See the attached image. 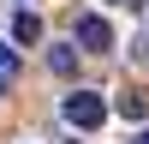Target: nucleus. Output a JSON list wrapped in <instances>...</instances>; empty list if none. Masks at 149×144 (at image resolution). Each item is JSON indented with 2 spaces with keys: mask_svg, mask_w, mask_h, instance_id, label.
Instances as JSON below:
<instances>
[{
  "mask_svg": "<svg viewBox=\"0 0 149 144\" xmlns=\"http://www.w3.org/2000/svg\"><path fill=\"white\" fill-rule=\"evenodd\" d=\"M119 114H125V120H143L149 102H143V96H125V102H119Z\"/></svg>",
  "mask_w": 149,
  "mask_h": 144,
  "instance_id": "obj_6",
  "label": "nucleus"
},
{
  "mask_svg": "<svg viewBox=\"0 0 149 144\" xmlns=\"http://www.w3.org/2000/svg\"><path fill=\"white\" fill-rule=\"evenodd\" d=\"M48 66H54L60 78H72V66H78V54H72V48H48Z\"/></svg>",
  "mask_w": 149,
  "mask_h": 144,
  "instance_id": "obj_4",
  "label": "nucleus"
},
{
  "mask_svg": "<svg viewBox=\"0 0 149 144\" xmlns=\"http://www.w3.org/2000/svg\"><path fill=\"white\" fill-rule=\"evenodd\" d=\"M107 6H137V0H107Z\"/></svg>",
  "mask_w": 149,
  "mask_h": 144,
  "instance_id": "obj_7",
  "label": "nucleus"
},
{
  "mask_svg": "<svg viewBox=\"0 0 149 144\" xmlns=\"http://www.w3.org/2000/svg\"><path fill=\"white\" fill-rule=\"evenodd\" d=\"M12 78H18V54H12V48H6V42H0V90H6V84H12Z\"/></svg>",
  "mask_w": 149,
  "mask_h": 144,
  "instance_id": "obj_5",
  "label": "nucleus"
},
{
  "mask_svg": "<svg viewBox=\"0 0 149 144\" xmlns=\"http://www.w3.org/2000/svg\"><path fill=\"white\" fill-rule=\"evenodd\" d=\"M60 114H66V126H102V120H107V102L95 90H72Z\"/></svg>",
  "mask_w": 149,
  "mask_h": 144,
  "instance_id": "obj_1",
  "label": "nucleus"
},
{
  "mask_svg": "<svg viewBox=\"0 0 149 144\" xmlns=\"http://www.w3.org/2000/svg\"><path fill=\"white\" fill-rule=\"evenodd\" d=\"M131 144H149V132H137V138H131Z\"/></svg>",
  "mask_w": 149,
  "mask_h": 144,
  "instance_id": "obj_8",
  "label": "nucleus"
},
{
  "mask_svg": "<svg viewBox=\"0 0 149 144\" xmlns=\"http://www.w3.org/2000/svg\"><path fill=\"white\" fill-rule=\"evenodd\" d=\"M36 36H42L36 12H18V18H12V42H36Z\"/></svg>",
  "mask_w": 149,
  "mask_h": 144,
  "instance_id": "obj_3",
  "label": "nucleus"
},
{
  "mask_svg": "<svg viewBox=\"0 0 149 144\" xmlns=\"http://www.w3.org/2000/svg\"><path fill=\"white\" fill-rule=\"evenodd\" d=\"M78 42L90 48V54H107V48H113V30H107V18L84 12V18H78Z\"/></svg>",
  "mask_w": 149,
  "mask_h": 144,
  "instance_id": "obj_2",
  "label": "nucleus"
}]
</instances>
